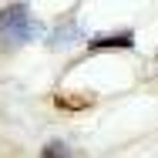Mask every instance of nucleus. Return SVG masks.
<instances>
[{
  "label": "nucleus",
  "mask_w": 158,
  "mask_h": 158,
  "mask_svg": "<svg viewBox=\"0 0 158 158\" xmlns=\"http://www.w3.org/2000/svg\"><path fill=\"white\" fill-rule=\"evenodd\" d=\"M40 34V24L24 3H10L0 10V51H14Z\"/></svg>",
  "instance_id": "nucleus-1"
},
{
  "label": "nucleus",
  "mask_w": 158,
  "mask_h": 158,
  "mask_svg": "<svg viewBox=\"0 0 158 158\" xmlns=\"http://www.w3.org/2000/svg\"><path fill=\"white\" fill-rule=\"evenodd\" d=\"M135 44V37L128 31H121V34H104V37H94L91 44H88V51H104V47H131Z\"/></svg>",
  "instance_id": "nucleus-2"
},
{
  "label": "nucleus",
  "mask_w": 158,
  "mask_h": 158,
  "mask_svg": "<svg viewBox=\"0 0 158 158\" xmlns=\"http://www.w3.org/2000/svg\"><path fill=\"white\" fill-rule=\"evenodd\" d=\"M74 40H81V31L74 27V24H67V27H57L54 37H51V47H71Z\"/></svg>",
  "instance_id": "nucleus-3"
},
{
  "label": "nucleus",
  "mask_w": 158,
  "mask_h": 158,
  "mask_svg": "<svg viewBox=\"0 0 158 158\" xmlns=\"http://www.w3.org/2000/svg\"><path fill=\"white\" fill-rule=\"evenodd\" d=\"M54 101H57V108H71V111H74V108H88V104H91V98H88V94H81V98H74V94H57Z\"/></svg>",
  "instance_id": "nucleus-4"
},
{
  "label": "nucleus",
  "mask_w": 158,
  "mask_h": 158,
  "mask_svg": "<svg viewBox=\"0 0 158 158\" xmlns=\"http://www.w3.org/2000/svg\"><path fill=\"white\" fill-rule=\"evenodd\" d=\"M40 158H71V152L64 148L61 141H51V145H47V148L40 152Z\"/></svg>",
  "instance_id": "nucleus-5"
},
{
  "label": "nucleus",
  "mask_w": 158,
  "mask_h": 158,
  "mask_svg": "<svg viewBox=\"0 0 158 158\" xmlns=\"http://www.w3.org/2000/svg\"><path fill=\"white\" fill-rule=\"evenodd\" d=\"M155 61H158V57H155Z\"/></svg>",
  "instance_id": "nucleus-6"
}]
</instances>
